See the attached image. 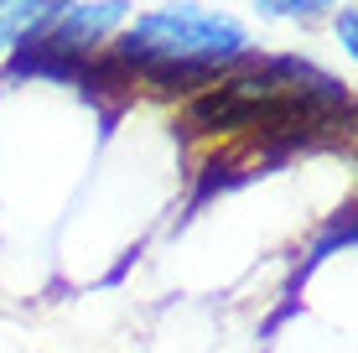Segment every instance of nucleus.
Returning <instances> with one entry per match:
<instances>
[{"label":"nucleus","mask_w":358,"mask_h":353,"mask_svg":"<svg viewBox=\"0 0 358 353\" xmlns=\"http://www.w3.org/2000/svg\"><path fill=\"white\" fill-rule=\"evenodd\" d=\"M255 6H260L265 16H317V10H327L332 0H255Z\"/></svg>","instance_id":"4"},{"label":"nucleus","mask_w":358,"mask_h":353,"mask_svg":"<svg viewBox=\"0 0 358 353\" xmlns=\"http://www.w3.org/2000/svg\"><path fill=\"white\" fill-rule=\"evenodd\" d=\"M120 21H125V0H68V6L47 21V31H52L63 47H73V52L94 57V47L104 42Z\"/></svg>","instance_id":"2"},{"label":"nucleus","mask_w":358,"mask_h":353,"mask_svg":"<svg viewBox=\"0 0 358 353\" xmlns=\"http://www.w3.org/2000/svg\"><path fill=\"white\" fill-rule=\"evenodd\" d=\"M244 52H250V36L239 21L203 6L151 10L115 47L130 78L156 94H203L208 83H218V68L244 63Z\"/></svg>","instance_id":"1"},{"label":"nucleus","mask_w":358,"mask_h":353,"mask_svg":"<svg viewBox=\"0 0 358 353\" xmlns=\"http://www.w3.org/2000/svg\"><path fill=\"white\" fill-rule=\"evenodd\" d=\"M338 36H343V52H358V16H353V6H343V16H338Z\"/></svg>","instance_id":"5"},{"label":"nucleus","mask_w":358,"mask_h":353,"mask_svg":"<svg viewBox=\"0 0 358 353\" xmlns=\"http://www.w3.org/2000/svg\"><path fill=\"white\" fill-rule=\"evenodd\" d=\"M68 0H0V52H16L27 36H36Z\"/></svg>","instance_id":"3"}]
</instances>
